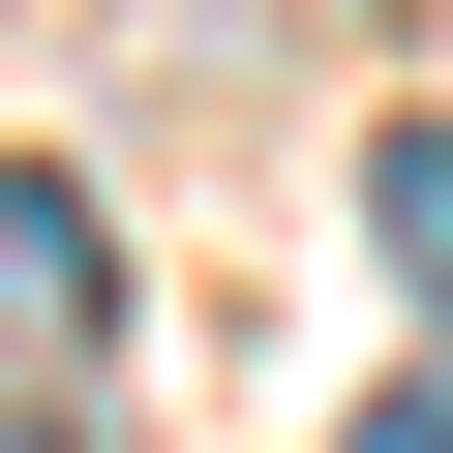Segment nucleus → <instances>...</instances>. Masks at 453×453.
Returning a JSON list of instances; mask_svg holds the SVG:
<instances>
[{"label": "nucleus", "instance_id": "nucleus-1", "mask_svg": "<svg viewBox=\"0 0 453 453\" xmlns=\"http://www.w3.org/2000/svg\"><path fill=\"white\" fill-rule=\"evenodd\" d=\"M0 333H121V242H91L61 151H0Z\"/></svg>", "mask_w": 453, "mask_h": 453}, {"label": "nucleus", "instance_id": "nucleus-2", "mask_svg": "<svg viewBox=\"0 0 453 453\" xmlns=\"http://www.w3.org/2000/svg\"><path fill=\"white\" fill-rule=\"evenodd\" d=\"M363 273H393V303H453V121H393V151H363Z\"/></svg>", "mask_w": 453, "mask_h": 453}, {"label": "nucleus", "instance_id": "nucleus-3", "mask_svg": "<svg viewBox=\"0 0 453 453\" xmlns=\"http://www.w3.org/2000/svg\"><path fill=\"white\" fill-rule=\"evenodd\" d=\"M363 453H453V393H393V423H363Z\"/></svg>", "mask_w": 453, "mask_h": 453}]
</instances>
